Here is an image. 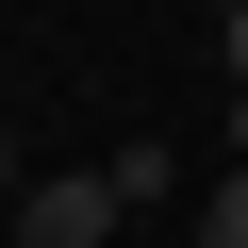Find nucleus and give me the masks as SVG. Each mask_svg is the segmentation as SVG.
Instances as JSON below:
<instances>
[{
	"label": "nucleus",
	"instance_id": "obj_1",
	"mask_svg": "<svg viewBox=\"0 0 248 248\" xmlns=\"http://www.w3.org/2000/svg\"><path fill=\"white\" fill-rule=\"evenodd\" d=\"M116 215H133L116 166H33L17 182V248H116Z\"/></svg>",
	"mask_w": 248,
	"mask_h": 248
},
{
	"label": "nucleus",
	"instance_id": "obj_2",
	"mask_svg": "<svg viewBox=\"0 0 248 248\" xmlns=\"http://www.w3.org/2000/svg\"><path fill=\"white\" fill-rule=\"evenodd\" d=\"M199 248H248V166H215V199H199Z\"/></svg>",
	"mask_w": 248,
	"mask_h": 248
},
{
	"label": "nucleus",
	"instance_id": "obj_3",
	"mask_svg": "<svg viewBox=\"0 0 248 248\" xmlns=\"http://www.w3.org/2000/svg\"><path fill=\"white\" fill-rule=\"evenodd\" d=\"M215 50H232V83H248V0H232V17H215Z\"/></svg>",
	"mask_w": 248,
	"mask_h": 248
},
{
	"label": "nucleus",
	"instance_id": "obj_4",
	"mask_svg": "<svg viewBox=\"0 0 248 248\" xmlns=\"http://www.w3.org/2000/svg\"><path fill=\"white\" fill-rule=\"evenodd\" d=\"M199 17H232V0H199Z\"/></svg>",
	"mask_w": 248,
	"mask_h": 248
}]
</instances>
